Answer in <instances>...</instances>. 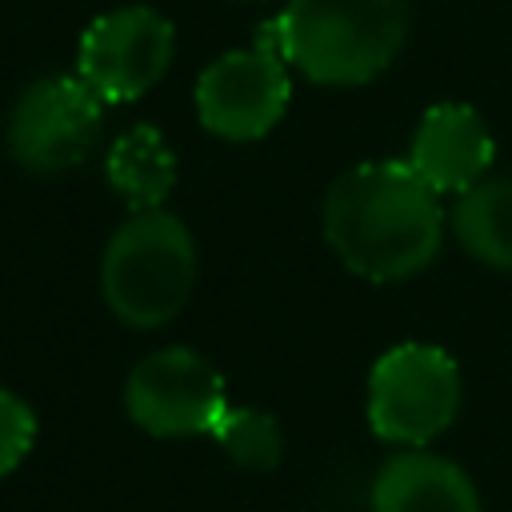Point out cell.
Listing matches in <instances>:
<instances>
[{
  "label": "cell",
  "instance_id": "cell-10",
  "mask_svg": "<svg viewBox=\"0 0 512 512\" xmlns=\"http://www.w3.org/2000/svg\"><path fill=\"white\" fill-rule=\"evenodd\" d=\"M372 512H480L472 476L428 448H400L388 456L368 488Z\"/></svg>",
  "mask_w": 512,
  "mask_h": 512
},
{
  "label": "cell",
  "instance_id": "cell-14",
  "mask_svg": "<svg viewBox=\"0 0 512 512\" xmlns=\"http://www.w3.org/2000/svg\"><path fill=\"white\" fill-rule=\"evenodd\" d=\"M36 444V412L12 388H0V480L12 476Z\"/></svg>",
  "mask_w": 512,
  "mask_h": 512
},
{
  "label": "cell",
  "instance_id": "cell-4",
  "mask_svg": "<svg viewBox=\"0 0 512 512\" xmlns=\"http://www.w3.org/2000/svg\"><path fill=\"white\" fill-rule=\"evenodd\" d=\"M460 404V364L440 344L404 340L368 372V424L396 448H428L456 424Z\"/></svg>",
  "mask_w": 512,
  "mask_h": 512
},
{
  "label": "cell",
  "instance_id": "cell-9",
  "mask_svg": "<svg viewBox=\"0 0 512 512\" xmlns=\"http://www.w3.org/2000/svg\"><path fill=\"white\" fill-rule=\"evenodd\" d=\"M496 160V136L488 120L460 100L432 104L408 144V164L412 172L432 184L436 192H468L492 172Z\"/></svg>",
  "mask_w": 512,
  "mask_h": 512
},
{
  "label": "cell",
  "instance_id": "cell-13",
  "mask_svg": "<svg viewBox=\"0 0 512 512\" xmlns=\"http://www.w3.org/2000/svg\"><path fill=\"white\" fill-rule=\"evenodd\" d=\"M208 436L220 444V452L236 468H248V472H272L284 460V432H280L276 416L264 408H252V404L228 400V408L220 412V420Z\"/></svg>",
  "mask_w": 512,
  "mask_h": 512
},
{
  "label": "cell",
  "instance_id": "cell-2",
  "mask_svg": "<svg viewBox=\"0 0 512 512\" xmlns=\"http://www.w3.org/2000/svg\"><path fill=\"white\" fill-rule=\"evenodd\" d=\"M268 24L288 64L312 84L356 88L400 56L408 0H288Z\"/></svg>",
  "mask_w": 512,
  "mask_h": 512
},
{
  "label": "cell",
  "instance_id": "cell-1",
  "mask_svg": "<svg viewBox=\"0 0 512 512\" xmlns=\"http://www.w3.org/2000/svg\"><path fill=\"white\" fill-rule=\"evenodd\" d=\"M324 240L336 260L372 284L420 276L448 228L440 192L408 160H364L344 168L324 192Z\"/></svg>",
  "mask_w": 512,
  "mask_h": 512
},
{
  "label": "cell",
  "instance_id": "cell-5",
  "mask_svg": "<svg viewBox=\"0 0 512 512\" xmlns=\"http://www.w3.org/2000/svg\"><path fill=\"white\" fill-rule=\"evenodd\" d=\"M196 116L200 124L232 144L268 136L292 100V64L276 44L272 24L256 32V44L216 56L196 80Z\"/></svg>",
  "mask_w": 512,
  "mask_h": 512
},
{
  "label": "cell",
  "instance_id": "cell-12",
  "mask_svg": "<svg viewBox=\"0 0 512 512\" xmlns=\"http://www.w3.org/2000/svg\"><path fill=\"white\" fill-rule=\"evenodd\" d=\"M448 232L484 268L512 272V176H484L448 208Z\"/></svg>",
  "mask_w": 512,
  "mask_h": 512
},
{
  "label": "cell",
  "instance_id": "cell-6",
  "mask_svg": "<svg viewBox=\"0 0 512 512\" xmlns=\"http://www.w3.org/2000/svg\"><path fill=\"white\" fill-rule=\"evenodd\" d=\"M104 132V100L72 72V76H40L32 80L4 124V144L12 160L36 176H56L92 156Z\"/></svg>",
  "mask_w": 512,
  "mask_h": 512
},
{
  "label": "cell",
  "instance_id": "cell-7",
  "mask_svg": "<svg viewBox=\"0 0 512 512\" xmlns=\"http://www.w3.org/2000/svg\"><path fill=\"white\" fill-rule=\"evenodd\" d=\"M176 56V28L152 4H120L80 32L76 76L104 104H132L152 92Z\"/></svg>",
  "mask_w": 512,
  "mask_h": 512
},
{
  "label": "cell",
  "instance_id": "cell-11",
  "mask_svg": "<svg viewBox=\"0 0 512 512\" xmlns=\"http://www.w3.org/2000/svg\"><path fill=\"white\" fill-rule=\"evenodd\" d=\"M112 192L132 208H164V200L176 188V152L168 148V136L152 124H132L120 132L104 160Z\"/></svg>",
  "mask_w": 512,
  "mask_h": 512
},
{
  "label": "cell",
  "instance_id": "cell-8",
  "mask_svg": "<svg viewBox=\"0 0 512 512\" xmlns=\"http://www.w3.org/2000/svg\"><path fill=\"white\" fill-rule=\"evenodd\" d=\"M128 420L160 440L208 436L228 408L224 376L196 348H156L124 380Z\"/></svg>",
  "mask_w": 512,
  "mask_h": 512
},
{
  "label": "cell",
  "instance_id": "cell-3",
  "mask_svg": "<svg viewBox=\"0 0 512 512\" xmlns=\"http://www.w3.org/2000/svg\"><path fill=\"white\" fill-rule=\"evenodd\" d=\"M196 288V240L168 208L132 212L104 244L100 296L128 328L172 324Z\"/></svg>",
  "mask_w": 512,
  "mask_h": 512
},
{
  "label": "cell",
  "instance_id": "cell-15",
  "mask_svg": "<svg viewBox=\"0 0 512 512\" xmlns=\"http://www.w3.org/2000/svg\"><path fill=\"white\" fill-rule=\"evenodd\" d=\"M236 4H256V0H236Z\"/></svg>",
  "mask_w": 512,
  "mask_h": 512
}]
</instances>
